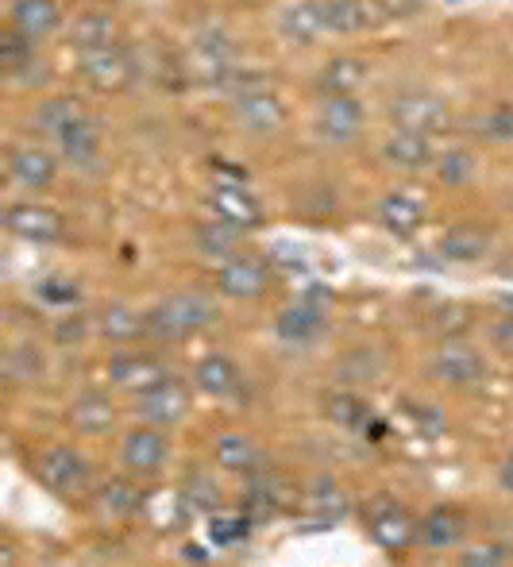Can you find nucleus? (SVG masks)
Here are the masks:
<instances>
[{
  "label": "nucleus",
  "mask_w": 513,
  "mask_h": 567,
  "mask_svg": "<svg viewBox=\"0 0 513 567\" xmlns=\"http://www.w3.org/2000/svg\"><path fill=\"white\" fill-rule=\"evenodd\" d=\"M70 425L82 436H104L116 425V405H112V398L101 394V390H85V394H78V402L70 405Z\"/></svg>",
  "instance_id": "20"
},
{
  "label": "nucleus",
  "mask_w": 513,
  "mask_h": 567,
  "mask_svg": "<svg viewBox=\"0 0 513 567\" xmlns=\"http://www.w3.org/2000/svg\"><path fill=\"white\" fill-rule=\"evenodd\" d=\"M247 533H252V517H244V514H213L208 517V537H213L220 548L244 540Z\"/></svg>",
  "instance_id": "38"
},
{
  "label": "nucleus",
  "mask_w": 513,
  "mask_h": 567,
  "mask_svg": "<svg viewBox=\"0 0 513 567\" xmlns=\"http://www.w3.org/2000/svg\"><path fill=\"white\" fill-rule=\"evenodd\" d=\"M182 556H186V560H189V564H205V560H208V556H205V553H202V548H197V545L182 548Z\"/></svg>",
  "instance_id": "47"
},
{
  "label": "nucleus",
  "mask_w": 513,
  "mask_h": 567,
  "mask_svg": "<svg viewBox=\"0 0 513 567\" xmlns=\"http://www.w3.org/2000/svg\"><path fill=\"white\" fill-rule=\"evenodd\" d=\"M62 23L59 0H16L12 4V28L28 39H47Z\"/></svg>",
  "instance_id": "26"
},
{
  "label": "nucleus",
  "mask_w": 513,
  "mask_h": 567,
  "mask_svg": "<svg viewBox=\"0 0 513 567\" xmlns=\"http://www.w3.org/2000/svg\"><path fill=\"white\" fill-rule=\"evenodd\" d=\"M325 413L332 425L348 429V433H363L371 436V425H375V410L367 398H359L356 390H332V394L325 398Z\"/></svg>",
  "instance_id": "21"
},
{
  "label": "nucleus",
  "mask_w": 513,
  "mask_h": 567,
  "mask_svg": "<svg viewBox=\"0 0 513 567\" xmlns=\"http://www.w3.org/2000/svg\"><path fill=\"white\" fill-rule=\"evenodd\" d=\"M216 321V301L205 293H171L147 309V337L158 343H182Z\"/></svg>",
  "instance_id": "1"
},
{
  "label": "nucleus",
  "mask_w": 513,
  "mask_h": 567,
  "mask_svg": "<svg viewBox=\"0 0 513 567\" xmlns=\"http://www.w3.org/2000/svg\"><path fill=\"white\" fill-rule=\"evenodd\" d=\"M8 174H12L16 186L28 189V194H43V189H51L54 174H59V163H54V155L43 147H16L12 158H8Z\"/></svg>",
  "instance_id": "14"
},
{
  "label": "nucleus",
  "mask_w": 513,
  "mask_h": 567,
  "mask_svg": "<svg viewBox=\"0 0 513 567\" xmlns=\"http://www.w3.org/2000/svg\"><path fill=\"white\" fill-rule=\"evenodd\" d=\"M367 82V66L359 59H332V62H325V70H320V78H317V85H320V93H356L359 85Z\"/></svg>",
  "instance_id": "34"
},
{
  "label": "nucleus",
  "mask_w": 513,
  "mask_h": 567,
  "mask_svg": "<svg viewBox=\"0 0 513 567\" xmlns=\"http://www.w3.org/2000/svg\"><path fill=\"white\" fill-rule=\"evenodd\" d=\"M483 132L491 135V140H513V109H499V113L486 116Z\"/></svg>",
  "instance_id": "44"
},
{
  "label": "nucleus",
  "mask_w": 513,
  "mask_h": 567,
  "mask_svg": "<svg viewBox=\"0 0 513 567\" xmlns=\"http://www.w3.org/2000/svg\"><path fill=\"white\" fill-rule=\"evenodd\" d=\"M382 379V355L367 343L359 348H348L340 359H336V382L348 390H359V386H375Z\"/></svg>",
  "instance_id": "23"
},
{
  "label": "nucleus",
  "mask_w": 513,
  "mask_h": 567,
  "mask_svg": "<svg viewBox=\"0 0 513 567\" xmlns=\"http://www.w3.org/2000/svg\"><path fill=\"white\" fill-rule=\"evenodd\" d=\"M390 124L398 132H417V135H440L452 127V109L440 93L429 90H410V93H398L390 101Z\"/></svg>",
  "instance_id": "2"
},
{
  "label": "nucleus",
  "mask_w": 513,
  "mask_h": 567,
  "mask_svg": "<svg viewBox=\"0 0 513 567\" xmlns=\"http://www.w3.org/2000/svg\"><path fill=\"white\" fill-rule=\"evenodd\" d=\"M194 379L205 394L213 398H232L239 390V367L232 363L228 355H205L202 363L194 367Z\"/></svg>",
  "instance_id": "29"
},
{
  "label": "nucleus",
  "mask_w": 513,
  "mask_h": 567,
  "mask_svg": "<svg viewBox=\"0 0 513 567\" xmlns=\"http://www.w3.org/2000/svg\"><path fill=\"white\" fill-rule=\"evenodd\" d=\"M278 31H283L290 43H317L320 35H328L325 28V8H320V0H294V4H286L283 12H278Z\"/></svg>",
  "instance_id": "17"
},
{
  "label": "nucleus",
  "mask_w": 513,
  "mask_h": 567,
  "mask_svg": "<svg viewBox=\"0 0 513 567\" xmlns=\"http://www.w3.org/2000/svg\"><path fill=\"white\" fill-rule=\"evenodd\" d=\"M208 205H213L216 217L244 231L263 225V205L252 197V189L236 186V182H216L213 194H208Z\"/></svg>",
  "instance_id": "13"
},
{
  "label": "nucleus",
  "mask_w": 513,
  "mask_h": 567,
  "mask_svg": "<svg viewBox=\"0 0 513 567\" xmlns=\"http://www.w3.org/2000/svg\"><path fill=\"white\" fill-rule=\"evenodd\" d=\"M70 43L78 47V54L116 43V20L109 12H82L70 28Z\"/></svg>",
  "instance_id": "32"
},
{
  "label": "nucleus",
  "mask_w": 513,
  "mask_h": 567,
  "mask_svg": "<svg viewBox=\"0 0 513 567\" xmlns=\"http://www.w3.org/2000/svg\"><path fill=\"white\" fill-rule=\"evenodd\" d=\"M382 158H387L394 171L406 174H421L437 163V151H432V135H417V132H398L382 143Z\"/></svg>",
  "instance_id": "16"
},
{
  "label": "nucleus",
  "mask_w": 513,
  "mask_h": 567,
  "mask_svg": "<svg viewBox=\"0 0 513 567\" xmlns=\"http://www.w3.org/2000/svg\"><path fill=\"white\" fill-rule=\"evenodd\" d=\"M171 460V441H166L163 425H147L143 421L140 429L124 436V449H120V463H124L127 475L135 478H158Z\"/></svg>",
  "instance_id": "4"
},
{
  "label": "nucleus",
  "mask_w": 513,
  "mask_h": 567,
  "mask_svg": "<svg viewBox=\"0 0 513 567\" xmlns=\"http://www.w3.org/2000/svg\"><path fill=\"white\" fill-rule=\"evenodd\" d=\"M85 116H90V109H85L78 97H51V101H43V105H39L35 127L43 135H51V140H59L66 127H74L78 120H85Z\"/></svg>",
  "instance_id": "31"
},
{
  "label": "nucleus",
  "mask_w": 513,
  "mask_h": 567,
  "mask_svg": "<svg viewBox=\"0 0 513 567\" xmlns=\"http://www.w3.org/2000/svg\"><path fill=\"white\" fill-rule=\"evenodd\" d=\"M216 290H220L224 298L255 301V298H263V293L270 290V267L259 259V255L239 251V255H232V259H224L220 267H216Z\"/></svg>",
  "instance_id": "7"
},
{
  "label": "nucleus",
  "mask_w": 513,
  "mask_h": 567,
  "mask_svg": "<svg viewBox=\"0 0 513 567\" xmlns=\"http://www.w3.org/2000/svg\"><path fill=\"white\" fill-rule=\"evenodd\" d=\"M499 486H502V491H510V494H513V452L499 463Z\"/></svg>",
  "instance_id": "46"
},
{
  "label": "nucleus",
  "mask_w": 513,
  "mask_h": 567,
  "mask_svg": "<svg viewBox=\"0 0 513 567\" xmlns=\"http://www.w3.org/2000/svg\"><path fill=\"white\" fill-rule=\"evenodd\" d=\"M109 379L116 382V386L132 390V394H143V390H151L155 382L166 379L163 363H158L155 355H143V351H124V355H116L109 363Z\"/></svg>",
  "instance_id": "18"
},
{
  "label": "nucleus",
  "mask_w": 513,
  "mask_h": 567,
  "mask_svg": "<svg viewBox=\"0 0 513 567\" xmlns=\"http://www.w3.org/2000/svg\"><path fill=\"white\" fill-rule=\"evenodd\" d=\"M328 35H356L371 23V8L363 0H320Z\"/></svg>",
  "instance_id": "33"
},
{
  "label": "nucleus",
  "mask_w": 513,
  "mask_h": 567,
  "mask_svg": "<svg viewBox=\"0 0 513 567\" xmlns=\"http://www.w3.org/2000/svg\"><path fill=\"white\" fill-rule=\"evenodd\" d=\"M98 329L109 343H132V340L147 337V313L124 306V301H109L98 317Z\"/></svg>",
  "instance_id": "25"
},
{
  "label": "nucleus",
  "mask_w": 513,
  "mask_h": 567,
  "mask_svg": "<svg viewBox=\"0 0 513 567\" xmlns=\"http://www.w3.org/2000/svg\"><path fill=\"white\" fill-rule=\"evenodd\" d=\"M78 282L74 278H62V275H51V278H43L39 282V298L43 301H51V306H59V309H66V306H74L78 301Z\"/></svg>",
  "instance_id": "41"
},
{
  "label": "nucleus",
  "mask_w": 513,
  "mask_h": 567,
  "mask_svg": "<svg viewBox=\"0 0 513 567\" xmlns=\"http://www.w3.org/2000/svg\"><path fill=\"white\" fill-rule=\"evenodd\" d=\"M4 228L12 231V236L28 239V244H59L62 231H66V220L54 209H47V205L20 202V205H8Z\"/></svg>",
  "instance_id": "10"
},
{
  "label": "nucleus",
  "mask_w": 513,
  "mask_h": 567,
  "mask_svg": "<svg viewBox=\"0 0 513 567\" xmlns=\"http://www.w3.org/2000/svg\"><path fill=\"white\" fill-rule=\"evenodd\" d=\"M471 522L460 506H432L429 514L417 522V540L424 548H452L468 537Z\"/></svg>",
  "instance_id": "15"
},
{
  "label": "nucleus",
  "mask_w": 513,
  "mask_h": 567,
  "mask_svg": "<svg viewBox=\"0 0 513 567\" xmlns=\"http://www.w3.org/2000/svg\"><path fill=\"white\" fill-rule=\"evenodd\" d=\"M363 124H367V113L351 93H328V97H320L317 116H312V132L325 143H336V147L359 140Z\"/></svg>",
  "instance_id": "5"
},
{
  "label": "nucleus",
  "mask_w": 513,
  "mask_h": 567,
  "mask_svg": "<svg viewBox=\"0 0 513 567\" xmlns=\"http://www.w3.org/2000/svg\"><path fill=\"white\" fill-rule=\"evenodd\" d=\"M98 502L109 517H132L135 509H140V491H135L132 478H109V483L101 486Z\"/></svg>",
  "instance_id": "36"
},
{
  "label": "nucleus",
  "mask_w": 513,
  "mask_h": 567,
  "mask_svg": "<svg viewBox=\"0 0 513 567\" xmlns=\"http://www.w3.org/2000/svg\"><path fill=\"white\" fill-rule=\"evenodd\" d=\"M491 343H494V351H499V355L513 359V313L499 317V321L491 324Z\"/></svg>",
  "instance_id": "43"
},
{
  "label": "nucleus",
  "mask_w": 513,
  "mask_h": 567,
  "mask_svg": "<svg viewBox=\"0 0 513 567\" xmlns=\"http://www.w3.org/2000/svg\"><path fill=\"white\" fill-rule=\"evenodd\" d=\"M437 166H440L444 186H468L471 174H475V158H471V151H444V155L437 158Z\"/></svg>",
  "instance_id": "39"
},
{
  "label": "nucleus",
  "mask_w": 513,
  "mask_h": 567,
  "mask_svg": "<svg viewBox=\"0 0 513 567\" xmlns=\"http://www.w3.org/2000/svg\"><path fill=\"white\" fill-rule=\"evenodd\" d=\"M213 460H216V467L236 471V475H247V471H259L263 452H259V444H255V436L224 433L220 441H216V449H213Z\"/></svg>",
  "instance_id": "27"
},
{
  "label": "nucleus",
  "mask_w": 513,
  "mask_h": 567,
  "mask_svg": "<svg viewBox=\"0 0 513 567\" xmlns=\"http://www.w3.org/2000/svg\"><path fill=\"white\" fill-rule=\"evenodd\" d=\"M82 332H85V324H82V321L59 324V343H78V340H82Z\"/></svg>",
  "instance_id": "45"
},
{
  "label": "nucleus",
  "mask_w": 513,
  "mask_h": 567,
  "mask_svg": "<svg viewBox=\"0 0 513 567\" xmlns=\"http://www.w3.org/2000/svg\"><path fill=\"white\" fill-rule=\"evenodd\" d=\"M328 332V313L312 301H298V306H286L283 313L275 317V337L283 343H294V348H306V343H317Z\"/></svg>",
  "instance_id": "12"
},
{
  "label": "nucleus",
  "mask_w": 513,
  "mask_h": 567,
  "mask_svg": "<svg viewBox=\"0 0 513 567\" xmlns=\"http://www.w3.org/2000/svg\"><path fill=\"white\" fill-rule=\"evenodd\" d=\"M239 239H244V228L228 225V220L213 217L205 220L202 228H197V251L205 255V259H232V255H239Z\"/></svg>",
  "instance_id": "30"
},
{
  "label": "nucleus",
  "mask_w": 513,
  "mask_h": 567,
  "mask_svg": "<svg viewBox=\"0 0 513 567\" xmlns=\"http://www.w3.org/2000/svg\"><path fill=\"white\" fill-rule=\"evenodd\" d=\"M371 537L379 540L382 548H406L417 540V517L398 502H382L371 514Z\"/></svg>",
  "instance_id": "19"
},
{
  "label": "nucleus",
  "mask_w": 513,
  "mask_h": 567,
  "mask_svg": "<svg viewBox=\"0 0 513 567\" xmlns=\"http://www.w3.org/2000/svg\"><path fill=\"white\" fill-rule=\"evenodd\" d=\"M82 74H85V82H93L98 90L112 93L132 82L135 62L120 43H109V47H98V51H82Z\"/></svg>",
  "instance_id": "11"
},
{
  "label": "nucleus",
  "mask_w": 513,
  "mask_h": 567,
  "mask_svg": "<svg viewBox=\"0 0 513 567\" xmlns=\"http://www.w3.org/2000/svg\"><path fill=\"white\" fill-rule=\"evenodd\" d=\"M54 143H59L62 158H66L70 166H78V171H90V166L98 163V155H101V127H98V120H93V116L78 120V124L66 127V132H62Z\"/></svg>",
  "instance_id": "22"
},
{
  "label": "nucleus",
  "mask_w": 513,
  "mask_h": 567,
  "mask_svg": "<svg viewBox=\"0 0 513 567\" xmlns=\"http://www.w3.org/2000/svg\"><path fill=\"white\" fill-rule=\"evenodd\" d=\"M189 405H194V394H189V386L182 379H174V374H166L163 382H155L151 390H143L140 394V417L147 421V425H178V421H186Z\"/></svg>",
  "instance_id": "8"
},
{
  "label": "nucleus",
  "mask_w": 513,
  "mask_h": 567,
  "mask_svg": "<svg viewBox=\"0 0 513 567\" xmlns=\"http://www.w3.org/2000/svg\"><path fill=\"white\" fill-rule=\"evenodd\" d=\"M486 251H491V236L479 225H455L440 239V255L452 262H479L486 259Z\"/></svg>",
  "instance_id": "28"
},
{
  "label": "nucleus",
  "mask_w": 513,
  "mask_h": 567,
  "mask_svg": "<svg viewBox=\"0 0 513 567\" xmlns=\"http://www.w3.org/2000/svg\"><path fill=\"white\" fill-rule=\"evenodd\" d=\"M513 560V553L506 545H475V548H463L460 564L463 567H506Z\"/></svg>",
  "instance_id": "42"
},
{
  "label": "nucleus",
  "mask_w": 513,
  "mask_h": 567,
  "mask_svg": "<svg viewBox=\"0 0 513 567\" xmlns=\"http://www.w3.org/2000/svg\"><path fill=\"white\" fill-rule=\"evenodd\" d=\"M182 494H186L189 509H202V514H213V509L220 506V486H216L208 475H194Z\"/></svg>",
  "instance_id": "40"
},
{
  "label": "nucleus",
  "mask_w": 513,
  "mask_h": 567,
  "mask_svg": "<svg viewBox=\"0 0 513 567\" xmlns=\"http://www.w3.org/2000/svg\"><path fill=\"white\" fill-rule=\"evenodd\" d=\"M90 460L70 444H54L39 455V478H43L47 491L62 494V498H78V494L90 491Z\"/></svg>",
  "instance_id": "3"
},
{
  "label": "nucleus",
  "mask_w": 513,
  "mask_h": 567,
  "mask_svg": "<svg viewBox=\"0 0 513 567\" xmlns=\"http://www.w3.org/2000/svg\"><path fill=\"white\" fill-rule=\"evenodd\" d=\"M4 379L8 382H39L43 379V355L31 343H16L4 355Z\"/></svg>",
  "instance_id": "37"
},
{
  "label": "nucleus",
  "mask_w": 513,
  "mask_h": 567,
  "mask_svg": "<svg viewBox=\"0 0 513 567\" xmlns=\"http://www.w3.org/2000/svg\"><path fill=\"white\" fill-rule=\"evenodd\" d=\"M379 225L398 239H410L424 228V205L410 194H390L379 205Z\"/></svg>",
  "instance_id": "24"
},
{
  "label": "nucleus",
  "mask_w": 513,
  "mask_h": 567,
  "mask_svg": "<svg viewBox=\"0 0 513 567\" xmlns=\"http://www.w3.org/2000/svg\"><path fill=\"white\" fill-rule=\"evenodd\" d=\"M0 66H4V74H12V78L28 74V70L35 66V39L8 28L4 39H0Z\"/></svg>",
  "instance_id": "35"
},
{
  "label": "nucleus",
  "mask_w": 513,
  "mask_h": 567,
  "mask_svg": "<svg viewBox=\"0 0 513 567\" xmlns=\"http://www.w3.org/2000/svg\"><path fill=\"white\" fill-rule=\"evenodd\" d=\"M232 120L252 135H275L286 124V105L275 90H244L232 101Z\"/></svg>",
  "instance_id": "9"
},
{
  "label": "nucleus",
  "mask_w": 513,
  "mask_h": 567,
  "mask_svg": "<svg viewBox=\"0 0 513 567\" xmlns=\"http://www.w3.org/2000/svg\"><path fill=\"white\" fill-rule=\"evenodd\" d=\"M429 367L440 382H448V386H455V390L479 386V382L486 379V359L479 355V348L468 340H444L432 351Z\"/></svg>",
  "instance_id": "6"
}]
</instances>
